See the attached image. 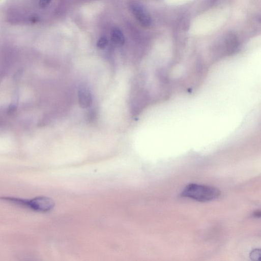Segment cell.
Returning a JSON list of instances; mask_svg holds the SVG:
<instances>
[{
  "mask_svg": "<svg viewBox=\"0 0 261 261\" xmlns=\"http://www.w3.org/2000/svg\"><path fill=\"white\" fill-rule=\"evenodd\" d=\"M132 13L138 21L144 27H149L151 25L152 20L151 16L142 6L134 4L132 6Z\"/></svg>",
  "mask_w": 261,
  "mask_h": 261,
  "instance_id": "cell-3",
  "label": "cell"
},
{
  "mask_svg": "<svg viewBox=\"0 0 261 261\" xmlns=\"http://www.w3.org/2000/svg\"><path fill=\"white\" fill-rule=\"evenodd\" d=\"M260 216V211H256L254 214V217H259Z\"/></svg>",
  "mask_w": 261,
  "mask_h": 261,
  "instance_id": "cell-9",
  "label": "cell"
},
{
  "mask_svg": "<svg viewBox=\"0 0 261 261\" xmlns=\"http://www.w3.org/2000/svg\"><path fill=\"white\" fill-rule=\"evenodd\" d=\"M220 195V191L217 188L197 184L188 185L182 193L183 197L204 202L216 199Z\"/></svg>",
  "mask_w": 261,
  "mask_h": 261,
  "instance_id": "cell-2",
  "label": "cell"
},
{
  "mask_svg": "<svg viewBox=\"0 0 261 261\" xmlns=\"http://www.w3.org/2000/svg\"><path fill=\"white\" fill-rule=\"evenodd\" d=\"M108 44V40L106 38L103 37L99 39L97 43V47L101 49H104Z\"/></svg>",
  "mask_w": 261,
  "mask_h": 261,
  "instance_id": "cell-7",
  "label": "cell"
},
{
  "mask_svg": "<svg viewBox=\"0 0 261 261\" xmlns=\"http://www.w3.org/2000/svg\"><path fill=\"white\" fill-rule=\"evenodd\" d=\"M111 40L116 45H123L125 43V37L119 29H113L111 32Z\"/></svg>",
  "mask_w": 261,
  "mask_h": 261,
  "instance_id": "cell-5",
  "label": "cell"
},
{
  "mask_svg": "<svg viewBox=\"0 0 261 261\" xmlns=\"http://www.w3.org/2000/svg\"><path fill=\"white\" fill-rule=\"evenodd\" d=\"M78 100L81 108L90 107L92 105L93 101L91 91L85 87L80 88L78 91Z\"/></svg>",
  "mask_w": 261,
  "mask_h": 261,
  "instance_id": "cell-4",
  "label": "cell"
},
{
  "mask_svg": "<svg viewBox=\"0 0 261 261\" xmlns=\"http://www.w3.org/2000/svg\"><path fill=\"white\" fill-rule=\"evenodd\" d=\"M250 257L252 260H259L260 257V249H255L253 250L250 254Z\"/></svg>",
  "mask_w": 261,
  "mask_h": 261,
  "instance_id": "cell-6",
  "label": "cell"
},
{
  "mask_svg": "<svg viewBox=\"0 0 261 261\" xmlns=\"http://www.w3.org/2000/svg\"><path fill=\"white\" fill-rule=\"evenodd\" d=\"M51 0H39V6L42 8L47 7L51 3Z\"/></svg>",
  "mask_w": 261,
  "mask_h": 261,
  "instance_id": "cell-8",
  "label": "cell"
},
{
  "mask_svg": "<svg viewBox=\"0 0 261 261\" xmlns=\"http://www.w3.org/2000/svg\"><path fill=\"white\" fill-rule=\"evenodd\" d=\"M0 199L39 212H48L55 206L54 201L47 196L24 199L12 196L0 197Z\"/></svg>",
  "mask_w": 261,
  "mask_h": 261,
  "instance_id": "cell-1",
  "label": "cell"
}]
</instances>
